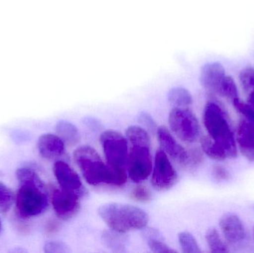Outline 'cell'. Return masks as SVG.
I'll return each mask as SVG.
<instances>
[{
	"label": "cell",
	"mask_w": 254,
	"mask_h": 253,
	"mask_svg": "<svg viewBox=\"0 0 254 253\" xmlns=\"http://www.w3.org/2000/svg\"><path fill=\"white\" fill-rule=\"evenodd\" d=\"M19 190L15 203L22 218H31L44 212L49 206L46 186L32 169L21 168L16 171Z\"/></svg>",
	"instance_id": "1"
},
{
	"label": "cell",
	"mask_w": 254,
	"mask_h": 253,
	"mask_svg": "<svg viewBox=\"0 0 254 253\" xmlns=\"http://www.w3.org/2000/svg\"><path fill=\"white\" fill-rule=\"evenodd\" d=\"M74 159L85 180L91 185L107 184L122 186L126 183L125 169H117L106 164L96 150L89 146L77 148L74 152Z\"/></svg>",
	"instance_id": "2"
},
{
	"label": "cell",
	"mask_w": 254,
	"mask_h": 253,
	"mask_svg": "<svg viewBox=\"0 0 254 253\" xmlns=\"http://www.w3.org/2000/svg\"><path fill=\"white\" fill-rule=\"evenodd\" d=\"M203 121L209 136L222 147L228 158L237 157V142L224 108L214 101L207 102L203 113Z\"/></svg>",
	"instance_id": "3"
},
{
	"label": "cell",
	"mask_w": 254,
	"mask_h": 253,
	"mask_svg": "<svg viewBox=\"0 0 254 253\" xmlns=\"http://www.w3.org/2000/svg\"><path fill=\"white\" fill-rule=\"evenodd\" d=\"M98 215L118 233L145 228L149 221V217L143 209L125 203H104L98 208Z\"/></svg>",
	"instance_id": "4"
},
{
	"label": "cell",
	"mask_w": 254,
	"mask_h": 253,
	"mask_svg": "<svg viewBox=\"0 0 254 253\" xmlns=\"http://www.w3.org/2000/svg\"><path fill=\"white\" fill-rule=\"evenodd\" d=\"M172 131L184 142L193 143L200 135V126L195 114L184 107H175L170 113Z\"/></svg>",
	"instance_id": "5"
},
{
	"label": "cell",
	"mask_w": 254,
	"mask_h": 253,
	"mask_svg": "<svg viewBox=\"0 0 254 253\" xmlns=\"http://www.w3.org/2000/svg\"><path fill=\"white\" fill-rule=\"evenodd\" d=\"M107 163L117 169H125L128 163V143L120 132L105 131L100 138Z\"/></svg>",
	"instance_id": "6"
},
{
	"label": "cell",
	"mask_w": 254,
	"mask_h": 253,
	"mask_svg": "<svg viewBox=\"0 0 254 253\" xmlns=\"http://www.w3.org/2000/svg\"><path fill=\"white\" fill-rule=\"evenodd\" d=\"M128 163V176L131 181L139 183L146 180L152 167L150 147L131 146Z\"/></svg>",
	"instance_id": "7"
},
{
	"label": "cell",
	"mask_w": 254,
	"mask_h": 253,
	"mask_svg": "<svg viewBox=\"0 0 254 253\" xmlns=\"http://www.w3.org/2000/svg\"><path fill=\"white\" fill-rule=\"evenodd\" d=\"M177 172L170 163L165 152L157 151L155 166L152 177V184L155 190L164 191L173 187L177 181Z\"/></svg>",
	"instance_id": "8"
},
{
	"label": "cell",
	"mask_w": 254,
	"mask_h": 253,
	"mask_svg": "<svg viewBox=\"0 0 254 253\" xmlns=\"http://www.w3.org/2000/svg\"><path fill=\"white\" fill-rule=\"evenodd\" d=\"M80 196L62 190H55L52 193V203L55 213L63 220L74 217L80 209Z\"/></svg>",
	"instance_id": "9"
},
{
	"label": "cell",
	"mask_w": 254,
	"mask_h": 253,
	"mask_svg": "<svg viewBox=\"0 0 254 253\" xmlns=\"http://www.w3.org/2000/svg\"><path fill=\"white\" fill-rule=\"evenodd\" d=\"M55 178L62 190L82 196L84 194V187L77 173L64 161H57L54 165Z\"/></svg>",
	"instance_id": "10"
},
{
	"label": "cell",
	"mask_w": 254,
	"mask_h": 253,
	"mask_svg": "<svg viewBox=\"0 0 254 253\" xmlns=\"http://www.w3.org/2000/svg\"><path fill=\"white\" fill-rule=\"evenodd\" d=\"M219 226L224 236L230 243L237 245L246 240V229L241 219L235 214H225L221 218Z\"/></svg>",
	"instance_id": "11"
},
{
	"label": "cell",
	"mask_w": 254,
	"mask_h": 253,
	"mask_svg": "<svg viewBox=\"0 0 254 253\" xmlns=\"http://www.w3.org/2000/svg\"><path fill=\"white\" fill-rule=\"evenodd\" d=\"M158 141L163 150L178 163H186L189 160L188 152L176 141L165 126H160L157 129Z\"/></svg>",
	"instance_id": "12"
},
{
	"label": "cell",
	"mask_w": 254,
	"mask_h": 253,
	"mask_svg": "<svg viewBox=\"0 0 254 253\" xmlns=\"http://www.w3.org/2000/svg\"><path fill=\"white\" fill-rule=\"evenodd\" d=\"M225 76V70L222 64L218 62H208L201 68L200 83L204 89L218 94Z\"/></svg>",
	"instance_id": "13"
},
{
	"label": "cell",
	"mask_w": 254,
	"mask_h": 253,
	"mask_svg": "<svg viewBox=\"0 0 254 253\" xmlns=\"http://www.w3.org/2000/svg\"><path fill=\"white\" fill-rule=\"evenodd\" d=\"M237 142L243 155L247 160L254 161V127L246 119L239 122Z\"/></svg>",
	"instance_id": "14"
},
{
	"label": "cell",
	"mask_w": 254,
	"mask_h": 253,
	"mask_svg": "<svg viewBox=\"0 0 254 253\" xmlns=\"http://www.w3.org/2000/svg\"><path fill=\"white\" fill-rule=\"evenodd\" d=\"M40 155L48 160H54L61 157L64 154L65 147L63 140L52 134L42 135L37 142Z\"/></svg>",
	"instance_id": "15"
},
{
	"label": "cell",
	"mask_w": 254,
	"mask_h": 253,
	"mask_svg": "<svg viewBox=\"0 0 254 253\" xmlns=\"http://www.w3.org/2000/svg\"><path fill=\"white\" fill-rule=\"evenodd\" d=\"M57 133L64 142L74 145L80 140V133L77 127L66 120H61L57 123Z\"/></svg>",
	"instance_id": "16"
},
{
	"label": "cell",
	"mask_w": 254,
	"mask_h": 253,
	"mask_svg": "<svg viewBox=\"0 0 254 253\" xmlns=\"http://www.w3.org/2000/svg\"><path fill=\"white\" fill-rule=\"evenodd\" d=\"M169 102L175 107H185L192 102V98L188 89L182 87L172 89L167 95Z\"/></svg>",
	"instance_id": "17"
},
{
	"label": "cell",
	"mask_w": 254,
	"mask_h": 253,
	"mask_svg": "<svg viewBox=\"0 0 254 253\" xmlns=\"http://www.w3.org/2000/svg\"><path fill=\"white\" fill-rule=\"evenodd\" d=\"M201 148L210 158L216 160H224L228 158L226 153L210 136H204L201 140Z\"/></svg>",
	"instance_id": "18"
},
{
	"label": "cell",
	"mask_w": 254,
	"mask_h": 253,
	"mask_svg": "<svg viewBox=\"0 0 254 253\" xmlns=\"http://www.w3.org/2000/svg\"><path fill=\"white\" fill-rule=\"evenodd\" d=\"M127 136L131 146H147L150 147V138L149 134L143 128L131 126L127 129Z\"/></svg>",
	"instance_id": "19"
},
{
	"label": "cell",
	"mask_w": 254,
	"mask_h": 253,
	"mask_svg": "<svg viewBox=\"0 0 254 253\" xmlns=\"http://www.w3.org/2000/svg\"><path fill=\"white\" fill-rule=\"evenodd\" d=\"M206 241L212 253H229L228 246L216 228H210L207 230Z\"/></svg>",
	"instance_id": "20"
},
{
	"label": "cell",
	"mask_w": 254,
	"mask_h": 253,
	"mask_svg": "<svg viewBox=\"0 0 254 253\" xmlns=\"http://www.w3.org/2000/svg\"><path fill=\"white\" fill-rule=\"evenodd\" d=\"M218 94L228 98L232 102L234 100L239 98L238 89L233 77L231 76H225L219 86Z\"/></svg>",
	"instance_id": "21"
},
{
	"label": "cell",
	"mask_w": 254,
	"mask_h": 253,
	"mask_svg": "<svg viewBox=\"0 0 254 253\" xmlns=\"http://www.w3.org/2000/svg\"><path fill=\"white\" fill-rule=\"evenodd\" d=\"M179 244L182 251L186 253H200L201 252L195 238L188 232H182L179 235Z\"/></svg>",
	"instance_id": "22"
},
{
	"label": "cell",
	"mask_w": 254,
	"mask_h": 253,
	"mask_svg": "<svg viewBox=\"0 0 254 253\" xmlns=\"http://www.w3.org/2000/svg\"><path fill=\"white\" fill-rule=\"evenodd\" d=\"M240 80L248 98L254 96V68L247 67L242 70Z\"/></svg>",
	"instance_id": "23"
},
{
	"label": "cell",
	"mask_w": 254,
	"mask_h": 253,
	"mask_svg": "<svg viewBox=\"0 0 254 253\" xmlns=\"http://www.w3.org/2000/svg\"><path fill=\"white\" fill-rule=\"evenodd\" d=\"M15 199L16 196L13 191L0 182V211L3 213L8 212L15 202Z\"/></svg>",
	"instance_id": "24"
},
{
	"label": "cell",
	"mask_w": 254,
	"mask_h": 253,
	"mask_svg": "<svg viewBox=\"0 0 254 253\" xmlns=\"http://www.w3.org/2000/svg\"><path fill=\"white\" fill-rule=\"evenodd\" d=\"M235 109L239 113L246 117V120H248L254 127V108L251 106L249 103H245L243 101H240V98L234 100L233 101Z\"/></svg>",
	"instance_id": "25"
},
{
	"label": "cell",
	"mask_w": 254,
	"mask_h": 253,
	"mask_svg": "<svg viewBox=\"0 0 254 253\" xmlns=\"http://www.w3.org/2000/svg\"><path fill=\"white\" fill-rule=\"evenodd\" d=\"M102 239L107 248L115 251H122L124 248L122 239L118 235L112 232L104 231L102 234Z\"/></svg>",
	"instance_id": "26"
},
{
	"label": "cell",
	"mask_w": 254,
	"mask_h": 253,
	"mask_svg": "<svg viewBox=\"0 0 254 253\" xmlns=\"http://www.w3.org/2000/svg\"><path fill=\"white\" fill-rule=\"evenodd\" d=\"M147 241V245L151 251L157 253H176L175 250L171 249L162 242V239H152Z\"/></svg>",
	"instance_id": "27"
},
{
	"label": "cell",
	"mask_w": 254,
	"mask_h": 253,
	"mask_svg": "<svg viewBox=\"0 0 254 253\" xmlns=\"http://www.w3.org/2000/svg\"><path fill=\"white\" fill-rule=\"evenodd\" d=\"M44 251L49 253H68L71 252L69 247L63 242H49L45 245Z\"/></svg>",
	"instance_id": "28"
},
{
	"label": "cell",
	"mask_w": 254,
	"mask_h": 253,
	"mask_svg": "<svg viewBox=\"0 0 254 253\" xmlns=\"http://www.w3.org/2000/svg\"><path fill=\"white\" fill-rule=\"evenodd\" d=\"M131 196L133 199L140 202H147L151 199V193L143 186L136 187L133 190Z\"/></svg>",
	"instance_id": "29"
},
{
	"label": "cell",
	"mask_w": 254,
	"mask_h": 253,
	"mask_svg": "<svg viewBox=\"0 0 254 253\" xmlns=\"http://www.w3.org/2000/svg\"><path fill=\"white\" fill-rule=\"evenodd\" d=\"M138 121L149 132H152V133L157 132L158 128H157L156 123L151 117L150 114L148 113L144 112V111L140 112L138 116Z\"/></svg>",
	"instance_id": "30"
},
{
	"label": "cell",
	"mask_w": 254,
	"mask_h": 253,
	"mask_svg": "<svg viewBox=\"0 0 254 253\" xmlns=\"http://www.w3.org/2000/svg\"><path fill=\"white\" fill-rule=\"evenodd\" d=\"M213 177L217 181H228L231 178V175L229 172L223 166H216L213 168L212 170Z\"/></svg>",
	"instance_id": "31"
},
{
	"label": "cell",
	"mask_w": 254,
	"mask_h": 253,
	"mask_svg": "<svg viewBox=\"0 0 254 253\" xmlns=\"http://www.w3.org/2000/svg\"><path fill=\"white\" fill-rule=\"evenodd\" d=\"M143 236L145 238L146 240H149V239H162V237H161L159 232L155 230V229H144L143 232Z\"/></svg>",
	"instance_id": "32"
},
{
	"label": "cell",
	"mask_w": 254,
	"mask_h": 253,
	"mask_svg": "<svg viewBox=\"0 0 254 253\" xmlns=\"http://www.w3.org/2000/svg\"><path fill=\"white\" fill-rule=\"evenodd\" d=\"M84 123L87 125L90 129H93V130H98V129L101 127V123L98 120L94 118H91V117L85 118Z\"/></svg>",
	"instance_id": "33"
},
{
	"label": "cell",
	"mask_w": 254,
	"mask_h": 253,
	"mask_svg": "<svg viewBox=\"0 0 254 253\" xmlns=\"http://www.w3.org/2000/svg\"><path fill=\"white\" fill-rule=\"evenodd\" d=\"M248 102L251 106L253 107L254 108V96L249 97L248 98Z\"/></svg>",
	"instance_id": "34"
},
{
	"label": "cell",
	"mask_w": 254,
	"mask_h": 253,
	"mask_svg": "<svg viewBox=\"0 0 254 253\" xmlns=\"http://www.w3.org/2000/svg\"><path fill=\"white\" fill-rule=\"evenodd\" d=\"M1 220H0V233H1Z\"/></svg>",
	"instance_id": "35"
},
{
	"label": "cell",
	"mask_w": 254,
	"mask_h": 253,
	"mask_svg": "<svg viewBox=\"0 0 254 253\" xmlns=\"http://www.w3.org/2000/svg\"></svg>",
	"instance_id": "36"
},
{
	"label": "cell",
	"mask_w": 254,
	"mask_h": 253,
	"mask_svg": "<svg viewBox=\"0 0 254 253\" xmlns=\"http://www.w3.org/2000/svg\"></svg>",
	"instance_id": "37"
}]
</instances>
